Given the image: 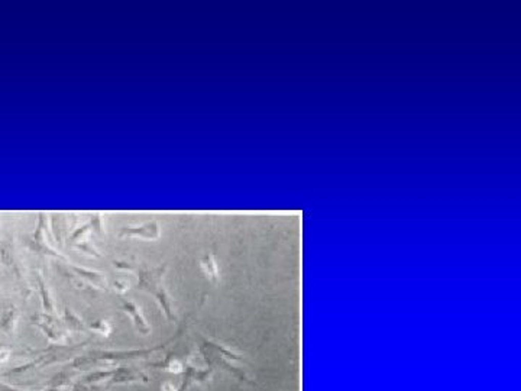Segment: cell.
Here are the masks:
<instances>
[{"instance_id":"cell-1","label":"cell","mask_w":521,"mask_h":391,"mask_svg":"<svg viewBox=\"0 0 521 391\" xmlns=\"http://www.w3.org/2000/svg\"><path fill=\"white\" fill-rule=\"evenodd\" d=\"M162 268H151V270H141L139 271V287L149 291L154 297L160 301L164 313L167 315L169 320L174 319L172 310H171V300L168 297L167 290L162 286Z\"/></svg>"},{"instance_id":"cell-2","label":"cell","mask_w":521,"mask_h":391,"mask_svg":"<svg viewBox=\"0 0 521 391\" xmlns=\"http://www.w3.org/2000/svg\"><path fill=\"white\" fill-rule=\"evenodd\" d=\"M122 310L126 312L127 315L132 317V322H134L135 328H136V331L139 332V333L148 335V333L151 332V326L148 324L146 319H145V316L142 315L141 307L138 306V305H135L134 301H126V300H123V301H122Z\"/></svg>"},{"instance_id":"cell-3","label":"cell","mask_w":521,"mask_h":391,"mask_svg":"<svg viewBox=\"0 0 521 391\" xmlns=\"http://www.w3.org/2000/svg\"><path fill=\"white\" fill-rule=\"evenodd\" d=\"M135 381L148 383V375L132 366H120L118 370H115V374L112 377V383L116 384L135 383Z\"/></svg>"},{"instance_id":"cell-4","label":"cell","mask_w":521,"mask_h":391,"mask_svg":"<svg viewBox=\"0 0 521 391\" xmlns=\"http://www.w3.org/2000/svg\"><path fill=\"white\" fill-rule=\"evenodd\" d=\"M122 236H139L145 239H158L160 238V228L155 222L146 223L138 228H125L120 233Z\"/></svg>"},{"instance_id":"cell-5","label":"cell","mask_w":521,"mask_h":391,"mask_svg":"<svg viewBox=\"0 0 521 391\" xmlns=\"http://www.w3.org/2000/svg\"><path fill=\"white\" fill-rule=\"evenodd\" d=\"M39 326L42 328L44 332H45V335H47L52 342L59 343V345H66V343H67V333L62 331L52 319H50V317H44L42 322H39Z\"/></svg>"},{"instance_id":"cell-6","label":"cell","mask_w":521,"mask_h":391,"mask_svg":"<svg viewBox=\"0 0 521 391\" xmlns=\"http://www.w3.org/2000/svg\"><path fill=\"white\" fill-rule=\"evenodd\" d=\"M71 271L76 272L77 275L80 278H84L89 283H92L94 287H99V289H104L106 287V280L104 277L96 271H89V270H84V268H78V267H70Z\"/></svg>"},{"instance_id":"cell-7","label":"cell","mask_w":521,"mask_h":391,"mask_svg":"<svg viewBox=\"0 0 521 391\" xmlns=\"http://www.w3.org/2000/svg\"><path fill=\"white\" fill-rule=\"evenodd\" d=\"M64 322H66V326H67L70 331L73 332H81L84 331L85 326L83 323V320L78 317V316L71 310V309H66V313H64Z\"/></svg>"},{"instance_id":"cell-8","label":"cell","mask_w":521,"mask_h":391,"mask_svg":"<svg viewBox=\"0 0 521 391\" xmlns=\"http://www.w3.org/2000/svg\"><path fill=\"white\" fill-rule=\"evenodd\" d=\"M202 268L204 274L210 278L211 281H218L219 280V268L218 264L214 261V258L211 255H206L203 256L202 259Z\"/></svg>"},{"instance_id":"cell-9","label":"cell","mask_w":521,"mask_h":391,"mask_svg":"<svg viewBox=\"0 0 521 391\" xmlns=\"http://www.w3.org/2000/svg\"><path fill=\"white\" fill-rule=\"evenodd\" d=\"M158 366H162L165 371H168V373H171V374H181L183 371H184V365H183V362L180 361V359H177V358H169V359H167L165 362H162V364H157Z\"/></svg>"},{"instance_id":"cell-10","label":"cell","mask_w":521,"mask_h":391,"mask_svg":"<svg viewBox=\"0 0 521 391\" xmlns=\"http://www.w3.org/2000/svg\"><path fill=\"white\" fill-rule=\"evenodd\" d=\"M90 329L94 332H97V333H100L101 336L107 338L110 335V332H112V326H110V323L107 320H97V322H94V323L90 324Z\"/></svg>"},{"instance_id":"cell-11","label":"cell","mask_w":521,"mask_h":391,"mask_svg":"<svg viewBox=\"0 0 521 391\" xmlns=\"http://www.w3.org/2000/svg\"><path fill=\"white\" fill-rule=\"evenodd\" d=\"M115 374V370H110V371H96L93 373L89 377H85V381L87 383H97L100 380H107V378H112Z\"/></svg>"},{"instance_id":"cell-12","label":"cell","mask_w":521,"mask_h":391,"mask_svg":"<svg viewBox=\"0 0 521 391\" xmlns=\"http://www.w3.org/2000/svg\"><path fill=\"white\" fill-rule=\"evenodd\" d=\"M115 289H116V291H119V293H123V291H126V290L129 289V281L118 280L116 283H115Z\"/></svg>"},{"instance_id":"cell-13","label":"cell","mask_w":521,"mask_h":391,"mask_svg":"<svg viewBox=\"0 0 521 391\" xmlns=\"http://www.w3.org/2000/svg\"><path fill=\"white\" fill-rule=\"evenodd\" d=\"M161 390H162V391H178V390H177V388H176V387H174V384L168 383V381H167V383H164V384H162V387H161Z\"/></svg>"},{"instance_id":"cell-14","label":"cell","mask_w":521,"mask_h":391,"mask_svg":"<svg viewBox=\"0 0 521 391\" xmlns=\"http://www.w3.org/2000/svg\"><path fill=\"white\" fill-rule=\"evenodd\" d=\"M0 391H17V390H13V388H10V387H8V385H3V384H0Z\"/></svg>"}]
</instances>
